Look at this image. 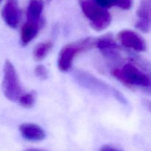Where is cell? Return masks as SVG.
<instances>
[{"label": "cell", "instance_id": "1", "mask_svg": "<svg viewBox=\"0 0 151 151\" xmlns=\"http://www.w3.org/2000/svg\"><path fill=\"white\" fill-rule=\"evenodd\" d=\"M121 67L113 66L111 74L131 89L140 90L151 96V65L145 59L131 55Z\"/></svg>", "mask_w": 151, "mask_h": 151}, {"label": "cell", "instance_id": "2", "mask_svg": "<svg viewBox=\"0 0 151 151\" xmlns=\"http://www.w3.org/2000/svg\"><path fill=\"white\" fill-rule=\"evenodd\" d=\"M73 75L81 86L88 89L91 93L104 97H112L122 104H127L126 99L122 93L91 74L83 70L77 69L74 72Z\"/></svg>", "mask_w": 151, "mask_h": 151}, {"label": "cell", "instance_id": "3", "mask_svg": "<svg viewBox=\"0 0 151 151\" xmlns=\"http://www.w3.org/2000/svg\"><path fill=\"white\" fill-rule=\"evenodd\" d=\"M97 38H83L66 44L62 47L58 58V66L60 72H68L72 68L74 59L80 53L85 52L96 47Z\"/></svg>", "mask_w": 151, "mask_h": 151}, {"label": "cell", "instance_id": "4", "mask_svg": "<svg viewBox=\"0 0 151 151\" xmlns=\"http://www.w3.org/2000/svg\"><path fill=\"white\" fill-rule=\"evenodd\" d=\"M78 1L93 29L101 32L111 24V16L107 9L100 7L93 0H78Z\"/></svg>", "mask_w": 151, "mask_h": 151}, {"label": "cell", "instance_id": "5", "mask_svg": "<svg viewBox=\"0 0 151 151\" xmlns=\"http://www.w3.org/2000/svg\"><path fill=\"white\" fill-rule=\"evenodd\" d=\"M3 74L1 88L4 95L10 101L18 102L23 93L16 68L10 60L4 63Z\"/></svg>", "mask_w": 151, "mask_h": 151}, {"label": "cell", "instance_id": "6", "mask_svg": "<svg viewBox=\"0 0 151 151\" xmlns=\"http://www.w3.org/2000/svg\"><path fill=\"white\" fill-rule=\"evenodd\" d=\"M117 39L127 49L136 52H145L147 45L144 38L135 31L131 29H123L117 34Z\"/></svg>", "mask_w": 151, "mask_h": 151}, {"label": "cell", "instance_id": "7", "mask_svg": "<svg viewBox=\"0 0 151 151\" xmlns=\"http://www.w3.org/2000/svg\"><path fill=\"white\" fill-rule=\"evenodd\" d=\"M137 14L136 28L142 32H148L151 28V0H140Z\"/></svg>", "mask_w": 151, "mask_h": 151}, {"label": "cell", "instance_id": "8", "mask_svg": "<svg viewBox=\"0 0 151 151\" xmlns=\"http://www.w3.org/2000/svg\"><path fill=\"white\" fill-rule=\"evenodd\" d=\"M1 17L10 27H17L20 22V10L16 0H7L1 10Z\"/></svg>", "mask_w": 151, "mask_h": 151}, {"label": "cell", "instance_id": "9", "mask_svg": "<svg viewBox=\"0 0 151 151\" xmlns=\"http://www.w3.org/2000/svg\"><path fill=\"white\" fill-rule=\"evenodd\" d=\"M19 131L25 139L30 142L41 141L46 137L44 129L35 123L22 124L19 126Z\"/></svg>", "mask_w": 151, "mask_h": 151}, {"label": "cell", "instance_id": "10", "mask_svg": "<svg viewBox=\"0 0 151 151\" xmlns=\"http://www.w3.org/2000/svg\"><path fill=\"white\" fill-rule=\"evenodd\" d=\"M41 24L34 22H27L24 24L21 29L20 41L22 46L29 44L38 35Z\"/></svg>", "mask_w": 151, "mask_h": 151}, {"label": "cell", "instance_id": "11", "mask_svg": "<svg viewBox=\"0 0 151 151\" xmlns=\"http://www.w3.org/2000/svg\"><path fill=\"white\" fill-rule=\"evenodd\" d=\"M44 3L42 0H30L27 10V21L42 24L41 13Z\"/></svg>", "mask_w": 151, "mask_h": 151}, {"label": "cell", "instance_id": "12", "mask_svg": "<svg viewBox=\"0 0 151 151\" xmlns=\"http://www.w3.org/2000/svg\"><path fill=\"white\" fill-rule=\"evenodd\" d=\"M52 48V43L51 41H43L37 44L32 52L33 59L36 61L44 60L50 53Z\"/></svg>", "mask_w": 151, "mask_h": 151}, {"label": "cell", "instance_id": "13", "mask_svg": "<svg viewBox=\"0 0 151 151\" xmlns=\"http://www.w3.org/2000/svg\"><path fill=\"white\" fill-rule=\"evenodd\" d=\"M36 100V93L34 91L23 94L19 100V103L22 107L25 109H30L35 105Z\"/></svg>", "mask_w": 151, "mask_h": 151}, {"label": "cell", "instance_id": "14", "mask_svg": "<svg viewBox=\"0 0 151 151\" xmlns=\"http://www.w3.org/2000/svg\"><path fill=\"white\" fill-rule=\"evenodd\" d=\"M35 74L38 78L41 80L47 79L48 77L49 72L47 68L42 64H38L35 68Z\"/></svg>", "mask_w": 151, "mask_h": 151}, {"label": "cell", "instance_id": "15", "mask_svg": "<svg viewBox=\"0 0 151 151\" xmlns=\"http://www.w3.org/2000/svg\"><path fill=\"white\" fill-rule=\"evenodd\" d=\"M115 6L122 10H129L132 6V0H115Z\"/></svg>", "mask_w": 151, "mask_h": 151}, {"label": "cell", "instance_id": "16", "mask_svg": "<svg viewBox=\"0 0 151 151\" xmlns=\"http://www.w3.org/2000/svg\"><path fill=\"white\" fill-rule=\"evenodd\" d=\"M96 4L105 9L110 8L115 6V0H93Z\"/></svg>", "mask_w": 151, "mask_h": 151}, {"label": "cell", "instance_id": "17", "mask_svg": "<svg viewBox=\"0 0 151 151\" xmlns=\"http://www.w3.org/2000/svg\"><path fill=\"white\" fill-rule=\"evenodd\" d=\"M142 105L145 108L146 110L151 114V100L145 99V100H142Z\"/></svg>", "mask_w": 151, "mask_h": 151}, {"label": "cell", "instance_id": "18", "mask_svg": "<svg viewBox=\"0 0 151 151\" xmlns=\"http://www.w3.org/2000/svg\"><path fill=\"white\" fill-rule=\"evenodd\" d=\"M100 151H120L110 145H104L100 149Z\"/></svg>", "mask_w": 151, "mask_h": 151}, {"label": "cell", "instance_id": "19", "mask_svg": "<svg viewBox=\"0 0 151 151\" xmlns=\"http://www.w3.org/2000/svg\"><path fill=\"white\" fill-rule=\"evenodd\" d=\"M24 151H47L45 150H42V149H37V148H30V149H27V150H24Z\"/></svg>", "mask_w": 151, "mask_h": 151}, {"label": "cell", "instance_id": "20", "mask_svg": "<svg viewBox=\"0 0 151 151\" xmlns=\"http://www.w3.org/2000/svg\"><path fill=\"white\" fill-rule=\"evenodd\" d=\"M1 0H0V2H1Z\"/></svg>", "mask_w": 151, "mask_h": 151}]
</instances>
